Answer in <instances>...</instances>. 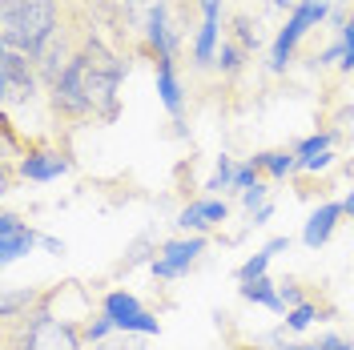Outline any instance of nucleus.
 <instances>
[{
	"label": "nucleus",
	"mask_w": 354,
	"mask_h": 350,
	"mask_svg": "<svg viewBox=\"0 0 354 350\" xmlns=\"http://www.w3.org/2000/svg\"><path fill=\"white\" fill-rule=\"evenodd\" d=\"M225 214H230V210H225V201H194V205H185V210H181L177 225L201 234V230H214L218 221H225Z\"/></svg>",
	"instance_id": "nucleus-8"
},
{
	"label": "nucleus",
	"mask_w": 354,
	"mask_h": 350,
	"mask_svg": "<svg viewBox=\"0 0 354 350\" xmlns=\"http://www.w3.org/2000/svg\"><path fill=\"white\" fill-rule=\"evenodd\" d=\"M218 65H221L225 77H238L242 65H245V48L238 41H230V37H225V41H221V53H218Z\"/></svg>",
	"instance_id": "nucleus-16"
},
{
	"label": "nucleus",
	"mask_w": 354,
	"mask_h": 350,
	"mask_svg": "<svg viewBox=\"0 0 354 350\" xmlns=\"http://www.w3.org/2000/svg\"><path fill=\"white\" fill-rule=\"evenodd\" d=\"M101 310H105L113 322H117V330H121L129 318H137V314H141V302H137L133 294H125V290H113V294H105Z\"/></svg>",
	"instance_id": "nucleus-12"
},
{
	"label": "nucleus",
	"mask_w": 354,
	"mask_h": 350,
	"mask_svg": "<svg viewBox=\"0 0 354 350\" xmlns=\"http://www.w3.org/2000/svg\"><path fill=\"white\" fill-rule=\"evenodd\" d=\"M234 174H238V169H234V161H230V157H221L218 169H214V177H209V185H205V190H225V185H234Z\"/></svg>",
	"instance_id": "nucleus-20"
},
{
	"label": "nucleus",
	"mask_w": 354,
	"mask_h": 350,
	"mask_svg": "<svg viewBox=\"0 0 354 350\" xmlns=\"http://www.w3.org/2000/svg\"><path fill=\"white\" fill-rule=\"evenodd\" d=\"M145 258H149V238H137L129 246V254H125V262H121V266H125V270H133V266H141Z\"/></svg>",
	"instance_id": "nucleus-22"
},
{
	"label": "nucleus",
	"mask_w": 354,
	"mask_h": 350,
	"mask_svg": "<svg viewBox=\"0 0 354 350\" xmlns=\"http://www.w3.org/2000/svg\"><path fill=\"white\" fill-rule=\"evenodd\" d=\"M342 210H346V214H354V194L346 197V201H342Z\"/></svg>",
	"instance_id": "nucleus-28"
},
{
	"label": "nucleus",
	"mask_w": 354,
	"mask_h": 350,
	"mask_svg": "<svg viewBox=\"0 0 354 350\" xmlns=\"http://www.w3.org/2000/svg\"><path fill=\"white\" fill-rule=\"evenodd\" d=\"M37 85H41L37 61L21 48H0V101H4V113L12 105H21V101H32Z\"/></svg>",
	"instance_id": "nucleus-1"
},
{
	"label": "nucleus",
	"mask_w": 354,
	"mask_h": 350,
	"mask_svg": "<svg viewBox=\"0 0 354 350\" xmlns=\"http://www.w3.org/2000/svg\"><path fill=\"white\" fill-rule=\"evenodd\" d=\"M230 350H262V347H254V342H230Z\"/></svg>",
	"instance_id": "nucleus-27"
},
{
	"label": "nucleus",
	"mask_w": 354,
	"mask_h": 350,
	"mask_svg": "<svg viewBox=\"0 0 354 350\" xmlns=\"http://www.w3.org/2000/svg\"><path fill=\"white\" fill-rule=\"evenodd\" d=\"M254 165H258L262 177H286L290 169L298 165V154H294V149H270V154L254 157Z\"/></svg>",
	"instance_id": "nucleus-13"
},
{
	"label": "nucleus",
	"mask_w": 354,
	"mask_h": 350,
	"mask_svg": "<svg viewBox=\"0 0 354 350\" xmlns=\"http://www.w3.org/2000/svg\"><path fill=\"white\" fill-rule=\"evenodd\" d=\"M97 350H145V342L129 334V330H121L117 338H105V342H97Z\"/></svg>",
	"instance_id": "nucleus-19"
},
{
	"label": "nucleus",
	"mask_w": 354,
	"mask_h": 350,
	"mask_svg": "<svg viewBox=\"0 0 354 350\" xmlns=\"http://www.w3.org/2000/svg\"><path fill=\"white\" fill-rule=\"evenodd\" d=\"M81 89H85L88 105L97 113V121H113L117 117V77H105V73H93V68L81 61Z\"/></svg>",
	"instance_id": "nucleus-3"
},
{
	"label": "nucleus",
	"mask_w": 354,
	"mask_h": 350,
	"mask_svg": "<svg viewBox=\"0 0 354 350\" xmlns=\"http://www.w3.org/2000/svg\"><path fill=\"white\" fill-rule=\"evenodd\" d=\"M330 141H334V133H314V137H306L294 154H298V165L302 169H318V165H326L330 161Z\"/></svg>",
	"instance_id": "nucleus-10"
},
{
	"label": "nucleus",
	"mask_w": 354,
	"mask_h": 350,
	"mask_svg": "<svg viewBox=\"0 0 354 350\" xmlns=\"http://www.w3.org/2000/svg\"><path fill=\"white\" fill-rule=\"evenodd\" d=\"M157 93L165 101V109L181 117V85H177V73H174V61H157Z\"/></svg>",
	"instance_id": "nucleus-11"
},
{
	"label": "nucleus",
	"mask_w": 354,
	"mask_h": 350,
	"mask_svg": "<svg viewBox=\"0 0 354 350\" xmlns=\"http://www.w3.org/2000/svg\"><path fill=\"white\" fill-rule=\"evenodd\" d=\"M286 246H290V238H274V241H270V246L262 250V254H254V258H250V262H245L242 270H238V278H242V282L266 278V266H270V258H274L278 250H286Z\"/></svg>",
	"instance_id": "nucleus-14"
},
{
	"label": "nucleus",
	"mask_w": 354,
	"mask_h": 350,
	"mask_svg": "<svg viewBox=\"0 0 354 350\" xmlns=\"http://www.w3.org/2000/svg\"><path fill=\"white\" fill-rule=\"evenodd\" d=\"M218 8H221V0H201V12L205 17H218Z\"/></svg>",
	"instance_id": "nucleus-26"
},
{
	"label": "nucleus",
	"mask_w": 354,
	"mask_h": 350,
	"mask_svg": "<svg viewBox=\"0 0 354 350\" xmlns=\"http://www.w3.org/2000/svg\"><path fill=\"white\" fill-rule=\"evenodd\" d=\"M242 298H250V302H262V306H270V310H286V306H282V294L270 286V278L242 282Z\"/></svg>",
	"instance_id": "nucleus-15"
},
{
	"label": "nucleus",
	"mask_w": 354,
	"mask_h": 350,
	"mask_svg": "<svg viewBox=\"0 0 354 350\" xmlns=\"http://www.w3.org/2000/svg\"><path fill=\"white\" fill-rule=\"evenodd\" d=\"M262 197H266V185L258 181V185H250V190H245V205H250V210H254V205L262 210Z\"/></svg>",
	"instance_id": "nucleus-23"
},
{
	"label": "nucleus",
	"mask_w": 354,
	"mask_h": 350,
	"mask_svg": "<svg viewBox=\"0 0 354 350\" xmlns=\"http://www.w3.org/2000/svg\"><path fill=\"white\" fill-rule=\"evenodd\" d=\"M342 68L351 73L354 68V0H351V8H346V21H342Z\"/></svg>",
	"instance_id": "nucleus-18"
},
{
	"label": "nucleus",
	"mask_w": 354,
	"mask_h": 350,
	"mask_svg": "<svg viewBox=\"0 0 354 350\" xmlns=\"http://www.w3.org/2000/svg\"><path fill=\"white\" fill-rule=\"evenodd\" d=\"M322 350H354V342H346V338H322Z\"/></svg>",
	"instance_id": "nucleus-24"
},
{
	"label": "nucleus",
	"mask_w": 354,
	"mask_h": 350,
	"mask_svg": "<svg viewBox=\"0 0 354 350\" xmlns=\"http://www.w3.org/2000/svg\"><path fill=\"white\" fill-rule=\"evenodd\" d=\"M41 246H44V250H48V254H65V241L48 238V234H41Z\"/></svg>",
	"instance_id": "nucleus-25"
},
{
	"label": "nucleus",
	"mask_w": 354,
	"mask_h": 350,
	"mask_svg": "<svg viewBox=\"0 0 354 350\" xmlns=\"http://www.w3.org/2000/svg\"><path fill=\"white\" fill-rule=\"evenodd\" d=\"M81 61H85L93 73H105V77H117V81H121V77H125V68H129L125 53H113L101 33H93V37L81 44Z\"/></svg>",
	"instance_id": "nucleus-5"
},
{
	"label": "nucleus",
	"mask_w": 354,
	"mask_h": 350,
	"mask_svg": "<svg viewBox=\"0 0 354 350\" xmlns=\"http://www.w3.org/2000/svg\"><path fill=\"white\" fill-rule=\"evenodd\" d=\"M234 28H230V41H238L245 48V53H254V48H258V28H254V21H250V17H234Z\"/></svg>",
	"instance_id": "nucleus-17"
},
{
	"label": "nucleus",
	"mask_w": 354,
	"mask_h": 350,
	"mask_svg": "<svg viewBox=\"0 0 354 350\" xmlns=\"http://www.w3.org/2000/svg\"><path fill=\"white\" fill-rule=\"evenodd\" d=\"M201 250H205V238H189V241H165V246H161V254L153 258V274L161 278V282H169V278H177V274H185V270L194 266V258H198Z\"/></svg>",
	"instance_id": "nucleus-4"
},
{
	"label": "nucleus",
	"mask_w": 354,
	"mask_h": 350,
	"mask_svg": "<svg viewBox=\"0 0 354 350\" xmlns=\"http://www.w3.org/2000/svg\"><path fill=\"white\" fill-rule=\"evenodd\" d=\"M330 12V4L326 0H306L302 8H294V17L286 21V28L278 33V41H274V57H270V68H286V61H290V53H294V44L302 41V33H306L310 24H318L322 17Z\"/></svg>",
	"instance_id": "nucleus-2"
},
{
	"label": "nucleus",
	"mask_w": 354,
	"mask_h": 350,
	"mask_svg": "<svg viewBox=\"0 0 354 350\" xmlns=\"http://www.w3.org/2000/svg\"><path fill=\"white\" fill-rule=\"evenodd\" d=\"M37 241H41V234L28 230L17 214H4V218H0V258H4V262H17V258L28 254Z\"/></svg>",
	"instance_id": "nucleus-6"
},
{
	"label": "nucleus",
	"mask_w": 354,
	"mask_h": 350,
	"mask_svg": "<svg viewBox=\"0 0 354 350\" xmlns=\"http://www.w3.org/2000/svg\"><path fill=\"white\" fill-rule=\"evenodd\" d=\"M278 350H306V347H294V342H286V347H278Z\"/></svg>",
	"instance_id": "nucleus-29"
},
{
	"label": "nucleus",
	"mask_w": 354,
	"mask_h": 350,
	"mask_svg": "<svg viewBox=\"0 0 354 350\" xmlns=\"http://www.w3.org/2000/svg\"><path fill=\"white\" fill-rule=\"evenodd\" d=\"M68 169V157H61L57 149H32V154L21 157V177L28 181H53V177H61Z\"/></svg>",
	"instance_id": "nucleus-7"
},
{
	"label": "nucleus",
	"mask_w": 354,
	"mask_h": 350,
	"mask_svg": "<svg viewBox=\"0 0 354 350\" xmlns=\"http://www.w3.org/2000/svg\"><path fill=\"white\" fill-rule=\"evenodd\" d=\"M342 214H346V210H342L338 201L322 205V210H318V214L306 221V234H302V241H306L310 250H318V246H322V241L334 234V225H338V218H342Z\"/></svg>",
	"instance_id": "nucleus-9"
},
{
	"label": "nucleus",
	"mask_w": 354,
	"mask_h": 350,
	"mask_svg": "<svg viewBox=\"0 0 354 350\" xmlns=\"http://www.w3.org/2000/svg\"><path fill=\"white\" fill-rule=\"evenodd\" d=\"M310 318H314V302H302V306H294L286 314V326L290 330H302V326H310Z\"/></svg>",
	"instance_id": "nucleus-21"
}]
</instances>
